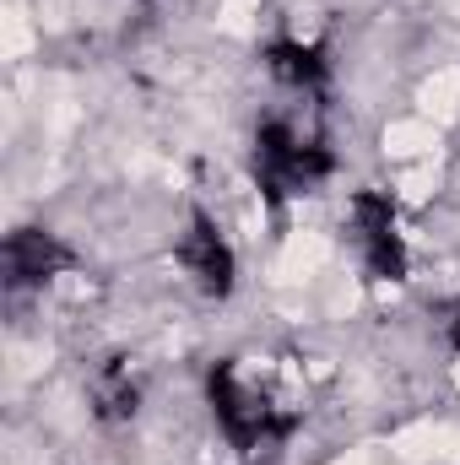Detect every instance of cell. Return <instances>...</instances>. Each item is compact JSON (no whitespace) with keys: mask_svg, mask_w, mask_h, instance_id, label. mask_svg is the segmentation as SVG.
Instances as JSON below:
<instances>
[{"mask_svg":"<svg viewBox=\"0 0 460 465\" xmlns=\"http://www.w3.org/2000/svg\"><path fill=\"white\" fill-rule=\"evenodd\" d=\"M390 455L401 465H450V428L445 422H417L390 439Z\"/></svg>","mask_w":460,"mask_h":465,"instance_id":"6da1fadb","label":"cell"},{"mask_svg":"<svg viewBox=\"0 0 460 465\" xmlns=\"http://www.w3.org/2000/svg\"><path fill=\"white\" fill-rule=\"evenodd\" d=\"M417 104H423V119H428V124H455L460 119V65L434 71V76L423 82Z\"/></svg>","mask_w":460,"mask_h":465,"instance_id":"7a4b0ae2","label":"cell"},{"mask_svg":"<svg viewBox=\"0 0 460 465\" xmlns=\"http://www.w3.org/2000/svg\"><path fill=\"white\" fill-rule=\"evenodd\" d=\"M325 238L320 232H293L287 238V249H282V260H276V282H309L320 265H325Z\"/></svg>","mask_w":460,"mask_h":465,"instance_id":"3957f363","label":"cell"},{"mask_svg":"<svg viewBox=\"0 0 460 465\" xmlns=\"http://www.w3.org/2000/svg\"><path fill=\"white\" fill-rule=\"evenodd\" d=\"M439 146V124H428V119H395V124H385V152L390 157H428Z\"/></svg>","mask_w":460,"mask_h":465,"instance_id":"277c9868","label":"cell"},{"mask_svg":"<svg viewBox=\"0 0 460 465\" xmlns=\"http://www.w3.org/2000/svg\"><path fill=\"white\" fill-rule=\"evenodd\" d=\"M439 190V173H434V163H423V168H412V173H401V201H428Z\"/></svg>","mask_w":460,"mask_h":465,"instance_id":"5b68a950","label":"cell"},{"mask_svg":"<svg viewBox=\"0 0 460 465\" xmlns=\"http://www.w3.org/2000/svg\"><path fill=\"white\" fill-rule=\"evenodd\" d=\"M336 465H374V455H368V450H352V455H342Z\"/></svg>","mask_w":460,"mask_h":465,"instance_id":"8992f818","label":"cell"},{"mask_svg":"<svg viewBox=\"0 0 460 465\" xmlns=\"http://www.w3.org/2000/svg\"><path fill=\"white\" fill-rule=\"evenodd\" d=\"M450 465H460V428H450Z\"/></svg>","mask_w":460,"mask_h":465,"instance_id":"52a82bcc","label":"cell"},{"mask_svg":"<svg viewBox=\"0 0 460 465\" xmlns=\"http://www.w3.org/2000/svg\"><path fill=\"white\" fill-rule=\"evenodd\" d=\"M455 390H460V357H455Z\"/></svg>","mask_w":460,"mask_h":465,"instance_id":"ba28073f","label":"cell"}]
</instances>
